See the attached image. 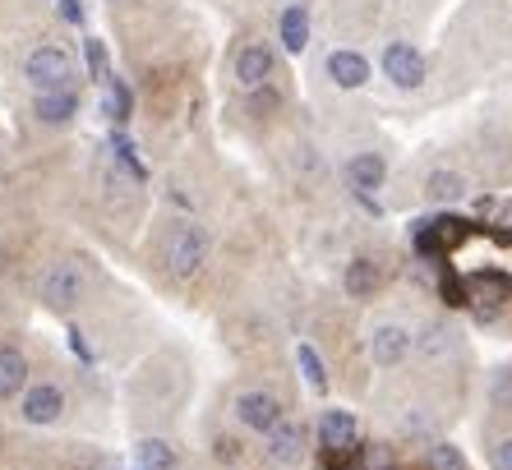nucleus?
<instances>
[{
    "mask_svg": "<svg viewBox=\"0 0 512 470\" xmlns=\"http://www.w3.org/2000/svg\"><path fill=\"white\" fill-rule=\"evenodd\" d=\"M208 263V231L203 226H194V222H180L176 231H171V240H167V268H171V277H194V272Z\"/></svg>",
    "mask_w": 512,
    "mask_h": 470,
    "instance_id": "obj_1",
    "label": "nucleus"
},
{
    "mask_svg": "<svg viewBox=\"0 0 512 470\" xmlns=\"http://www.w3.org/2000/svg\"><path fill=\"white\" fill-rule=\"evenodd\" d=\"M471 235V222L462 217H429V222H416V254L420 259H448L457 245Z\"/></svg>",
    "mask_w": 512,
    "mask_h": 470,
    "instance_id": "obj_2",
    "label": "nucleus"
},
{
    "mask_svg": "<svg viewBox=\"0 0 512 470\" xmlns=\"http://www.w3.org/2000/svg\"><path fill=\"white\" fill-rule=\"evenodd\" d=\"M231 415H236L245 429L263 434V438H268L277 424L286 420V415H282V401H277L273 392H263V388H245V392H240V397L231 401Z\"/></svg>",
    "mask_w": 512,
    "mask_h": 470,
    "instance_id": "obj_3",
    "label": "nucleus"
},
{
    "mask_svg": "<svg viewBox=\"0 0 512 470\" xmlns=\"http://www.w3.org/2000/svg\"><path fill=\"white\" fill-rule=\"evenodd\" d=\"M28 83L37 93H56V88H70V74H74V60L65 47H37L24 65Z\"/></svg>",
    "mask_w": 512,
    "mask_h": 470,
    "instance_id": "obj_4",
    "label": "nucleus"
},
{
    "mask_svg": "<svg viewBox=\"0 0 512 470\" xmlns=\"http://www.w3.org/2000/svg\"><path fill=\"white\" fill-rule=\"evenodd\" d=\"M42 300H47L51 309H60V314H70L79 300H84V272L74 268L70 259H56L47 272H42Z\"/></svg>",
    "mask_w": 512,
    "mask_h": 470,
    "instance_id": "obj_5",
    "label": "nucleus"
},
{
    "mask_svg": "<svg viewBox=\"0 0 512 470\" xmlns=\"http://www.w3.org/2000/svg\"><path fill=\"white\" fill-rule=\"evenodd\" d=\"M356 443H360V420H356L351 411L333 406V411L319 415V447H323V452L342 457V452H351Z\"/></svg>",
    "mask_w": 512,
    "mask_h": 470,
    "instance_id": "obj_6",
    "label": "nucleus"
},
{
    "mask_svg": "<svg viewBox=\"0 0 512 470\" xmlns=\"http://www.w3.org/2000/svg\"><path fill=\"white\" fill-rule=\"evenodd\" d=\"M305 452H310V429L286 415L273 434H268V457H273L277 466H300V461H305Z\"/></svg>",
    "mask_w": 512,
    "mask_h": 470,
    "instance_id": "obj_7",
    "label": "nucleus"
},
{
    "mask_svg": "<svg viewBox=\"0 0 512 470\" xmlns=\"http://www.w3.org/2000/svg\"><path fill=\"white\" fill-rule=\"evenodd\" d=\"M383 74L397 83V88H420L425 83V56H420L411 42H393V47L383 51Z\"/></svg>",
    "mask_w": 512,
    "mask_h": 470,
    "instance_id": "obj_8",
    "label": "nucleus"
},
{
    "mask_svg": "<svg viewBox=\"0 0 512 470\" xmlns=\"http://www.w3.org/2000/svg\"><path fill=\"white\" fill-rule=\"evenodd\" d=\"M411 346H416V337H411L402 323H379V328L370 332V355L379 369L402 365L406 355H411Z\"/></svg>",
    "mask_w": 512,
    "mask_h": 470,
    "instance_id": "obj_9",
    "label": "nucleus"
},
{
    "mask_svg": "<svg viewBox=\"0 0 512 470\" xmlns=\"http://www.w3.org/2000/svg\"><path fill=\"white\" fill-rule=\"evenodd\" d=\"M379 286H383V268H379V259L360 254V259L346 263V272H342V291L351 295V300H370V295L379 291Z\"/></svg>",
    "mask_w": 512,
    "mask_h": 470,
    "instance_id": "obj_10",
    "label": "nucleus"
},
{
    "mask_svg": "<svg viewBox=\"0 0 512 470\" xmlns=\"http://www.w3.org/2000/svg\"><path fill=\"white\" fill-rule=\"evenodd\" d=\"M65 411V392L51 388V383H37L24 392V420L28 424H56Z\"/></svg>",
    "mask_w": 512,
    "mask_h": 470,
    "instance_id": "obj_11",
    "label": "nucleus"
},
{
    "mask_svg": "<svg viewBox=\"0 0 512 470\" xmlns=\"http://www.w3.org/2000/svg\"><path fill=\"white\" fill-rule=\"evenodd\" d=\"M236 79H240V88H263V83L273 79V51L263 47V42H250L236 56Z\"/></svg>",
    "mask_w": 512,
    "mask_h": 470,
    "instance_id": "obj_12",
    "label": "nucleus"
},
{
    "mask_svg": "<svg viewBox=\"0 0 512 470\" xmlns=\"http://www.w3.org/2000/svg\"><path fill=\"white\" fill-rule=\"evenodd\" d=\"M328 79L337 88H365L370 83V60L360 56V51H333L328 56Z\"/></svg>",
    "mask_w": 512,
    "mask_h": 470,
    "instance_id": "obj_13",
    "label": "nucleus"
},
{
    "mask_svg": "<svg viewBox=\"0 0 512 470\" xmlns=\"http://www.w3.org/2000/svg\"><path fill=\"white\" fill-rule=\"evenodd\" d=\"M74 111H79V93H74V88L37 93V102H33V116L42 120V125H65V120H74Z\"/></svg>",
    "mask_w": 512,
    "mask_h": 470,
    "instance_id": "obj_14",
    "label": "nucleus"
},
{
    "mask_svg": "<svg viewBox=\"0 0 512 470\" xmlns=\"http://www.w3.org/2000/svg\"><path fill=\"white\" fill-rule=\"evenodd\" d=\"M383 176H388V162H383V153H356L351 162H346V180H351V189H356V194H370V189H379Z\"/></svg>",
    "mask_w": 512,
    "mask_h": 470,
    "instance_id": "obj_15",
    "label": "nucleus"
},
{
    "mask_svg": "<svg viewBox=\"0 0 512 470\" xmlns=\"http://www.w3.org/2000/svg\"><path fill=\"white\" fill-rule=\"evenodd\" d=\"M28 383V360L24 351H14V346H0V401L19 397Z\"/></svg>",
    "mask_w": 512,
    "mask_h": 470,
    "instance_id": "obj_16",
    "label": "nucleus"
},
{
    "mask_svg": "<svg viewBox=\"0 0 512 470\" xmlns=\"http://www.w3.org/2000/svg\"><path fill=\"white\" fill-rule=\"evenodd\" d=\"M282 47L291 56H300V51L310 47V10L305 5H286L282 10Z\"/></svg>",
    "mask_w": 512,
    "mask_h": 470,
    "instance_id": "obj_17",
    "label": "nucleus"
},
{
    "mask_svg": "<svg viewBox=\"0 0 512 470\" xmlns=\"http://www.w3.org/2000/svg\"><path fill=\"white\" fill-rule=\"evenodd\" d=\"M296 365H300V374H305V383H310V392H328V369H323V360H319V351H314L310 341H300L296 346Z\"/></svg>",
    "mask_w": 512,
    "mask_h": 470,
    "instance_id": "obj_18",
    "label": "nucleus"
},
{
    "mask_svg": "<svg viewBox=\"0 0 512 470\" xmlns=\"http://www.w3.org/2000/svg\"><path fill=\"white\" fill-rule=\"evenodd\" d=\"M425 194L434 203H453L466 194V176H457V171H434V176L425 180Z\"/></svg>",
    "mask_w": 512,
    "mask_h": 470,
    "instance_id": "obj_19",
    "label": "nucleus"
},
{
    "mask_svg": "<svg viewBox=\"0 0 512 470\" xmlns=\"http://www.w3.org/2000/svg\"><path fill=\"white\" fill-rule=\"evenodd\" d=\"M134 457H139L143 470H171L176 466V452H171V443H162V438H143V443L134 447Z\"/></svg>",
    "mask_w": 512,
    "mask_h": 470,
    "instance_id": "obj_20",
    "label": "nucleus"
},
{
    "mask_svg": "<svg viewBox=\"0 0 512 470\" xmlns=\"http://www.w3.org/2000/svg\"><path fill=\"white\" fill-rule=\"evenodd\" d=\"M453 346H457V332L448 328V323H429V328L416 337L420 355H443V351H453Z\"/></svg>",
    "mask_w": 512,
    "mask_h": 470,
    "instance_id": "obj_21",
    "label": "nucleus"
},
{
    "mask_svg": "<svg viewBox=\"0 0 512 470\" xmlns=\"http://www.w3.org/2000/svg\"><path fill=\"white\" fill-rule=\"evenodd\" d=\"M107 116L116 120V125L130 120V83L116 79V74H111V83H107Z\"/></svg>",
    "mask_w": 512,
    "mask_h": 470,
    "instance_id": "obj_22",
    "label": "nucleus"
},
{
    "mask_svg": "<svg viewBox=\"0 0 512 470\" xmlns=\"http://www.w3.org/2000/svg\"><path fill=\"white\" fill-rule=\"evenodd\" d=\"M439 295H443V305H448V309H466V305H471V286H466L453 268L439 277Z\"/></svg>",
    "mask_w": 512,
    "mask_h": 470,
    "instance_id": "obj_23",
    "label": "nucleus"
},
{
    "mask_svg": "<svg viewBox=\"0 0 512 470\" xmlns=\"http://www.w3.org/2000/svg\"><path fill=\"white\" fill-rule=\"evenodd\" d=\"M425 466L429 470H466V457H462V447H453V443H434L425 452Z\"/></svg>",
    "mask_w": 512,
    "mask_h": 470,
    "instance_id": "obj_24",
    "label": "nucleus"
},
{
    "mask_svg": "<svg viewBox=\"0 0 512 470\" xmlns=\"http://www.w3.org/2000/svg\"><path fill=\"white\" fill-rule=\"evenodd\" d=\"M84 56H88V70H93V79L111 83V56H107V42H102V37H88V42H84Z\"/></svg>",
    "mask_w": 512,
    "mask_h": 470,
    "instance_id": "obj_25",
    "label": "nucleus"
},
{
    "mask_svg": "<svg viewBox=\"0 0 512 470\" xmlns=\"http://www.w3.org/2000/svg\"><path fill=\"white\" fill-rule=\"evenodd\" d=\"M489 401H494V411L512 415V369H499L494 383H489Z\"/></svg>",
    "mask_w": 512,
    "mask_h": 470,
    "instance_id": "obj_26",
    "label": "nucleus"
},
{
    "mask_svg": "<svg viewBox=\"0 0 512 470\" xmlns=\"http://www.w3.org/2000/svg\"><path fill=\"white\" fill-rule=\"evenodd\" d=\"M111 148H116V153H120V157H125V166H130L134 176H139V180H143V162H139V157H134V143H130V139H125V134H111Z\"/></svg>",
    "mask_w": 512,
    "mask_h": 470,
    "instance_id": "obj_27",
    "label": "nucleus"
},
{
    "mask_svg": "<svg viewBox=\"0 0 512 470\" xmlns=\"http://www.w3.org/2000/svg\"><path fill=\"white\" fill-rule=\"evenodd\" d=\"M489 466H494V470H512V438L494 443V452H489Z\"/></svg>",
    "mask_w": 512,
    "mask_h": 470,
    "instance_id": "obj_28",
    "label": "nucleus"
},
{
    "mask_svg": "<svg viewBox=\"0 0 512 470\" xmlns=\"http://www.w3.org/2000/svg\"><path fill=\"white\" fill-rule=\"evenodd\" d=\"M60 14H65L70 24H84V0H60Z\"/></svg>",
    "mask_w": 512,
    "mask_h": 470,
    "instance_id": "obj_29",
    "label": "nucleus"
},
{
    "mask_svg": "<svg viewBox=\"0 0 512 470\" xmlns=\"http://www.w3.org/2000/svg\"><path fill=\"white\" fill-rule=\"evenodd\" d=\"M111 5H134V0H111Z\"/></svg>",
    "mask_w": 512,
    "mask_h": 470,
    "instance_id": "obj_30",
    "label": "nucleus"
},
{
    "mask_svg": "<svg viewBox=\"0 0 512 470\" xmlns=\"http://www.w3.org/2000/svg\"><path fill=\"white\" fill-rule=\"evenodd\" d=\"M139 470H143V466H139Z\"/></svg>",
    "mask_w": 512,
    "mask_h": 470,
    "instance_id": "obj_31",
    "label": "nucleus"
}]
</instances>
